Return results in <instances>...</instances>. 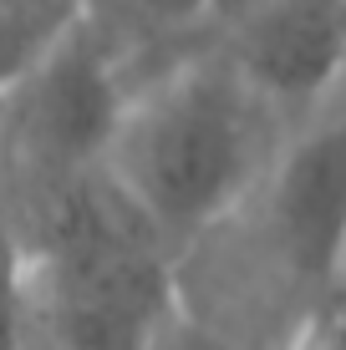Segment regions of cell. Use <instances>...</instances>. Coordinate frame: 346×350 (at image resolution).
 Wrapping results in <instances>:
<instances>
[{
  "instance_id": "ba28073f",
  "label": "cell",
  "mask_w": 346,
  "mask_h": 350,
  "mask_svg": "<svg viewBox=\"0 0 346 350\" xmlns=\"http://www.w3.org/2000/svg\"><path fill=\"white\" fill-rule=\"evenodd\" d=\"M153 350H249V345H245L219 315H204V310H194L184 295H178L173 310H169L163 325H158Z\"/></svg>"
},
{
  "instance_id": "7a4b0ae2",
  "label": "cell",
  "mask_w": 346,
  "mask_h": 350,
  "mask_svg": "<svg viewBox=\"0 0 346 350\" xmlns=\"http://www.w3.org/2000/svg\"><path fill=\"white\" fill-rule=\"evenodd\" d=\"M127 96L123 51L87 10L26 77L0 92V208H21L46 188L102 167Z\"/></svg>"
},
{
  "instance_id": "6da1fadb",
  "label": "cell",
  "mask_w": 346,
  "mask_h": 350,
  "mask_svg": "<svg viewBox=\"0 0 346 350\" xmlns=\"http://www.w3.org/2000/svg\"><path fill=\"white\" fill-rule=\"evenodd\" d=\"M270 117L230 56L204 46L127 96L102 167L173 254L199 249L260 183Z\"/></svg>"
},
{
  "instance_id": "9c48e42d",
  "label": "cell",
  "mask_w": 346,
  "mask_h": 350,
  "mask_svg": "<svg viewBox=\"0 0 346 350\" xmlns=\"http://www.w3.org/2000/svg\"><path fill=\"white\" fill-rule=\"evenodd\" d=\"M285 350H346V284L326 289L301 310Z\"/></svg>"
},
{
  "instance_id": "30bf717a",
  "label": "cell",
  "mask_w": 346,
  "mask_h": 350,
  "mask_svg": "<svg viewBox=\"0 0 346 350\" xmlns=\"http://www.w3.org/2000/svg\"><path fill=\"white\" fill-rule=\"evenodd\" d=\"M249 5H260V0H214V10H209V36H214V31H224L234 16H245Z\"/></svg>"
},
{
  "instance_id": "3957f363",
  "label": "cell",
  "mask_w": 346,
  "mask_h": 350,
  "mask_svg": "<svg viewBox=\"0 0 346 350\" xmlns=\"http://www.w3.org/2000/svg\"><path fill=\"white\" fill-rule=\"evenodd\" d=\"M265 254L301 310L346 284V107L306 127L265 183Z\"/></svg>"
},
{
  "instance_id": "5b68a950",
  "label": "cell",
  "mask_w": 346,
  "mask_h": 350,
  "mask_svg": "<svg viewBox=\"0 0 346 350\" xmlns=\"http://www.w3.org/2000/svg\"><path fill=\"white\" fill-rule=\"evenodd\" d=\"M87 10L123 51V71L133 87L153 46H184L188 36H209L214 0H87Z\"/></svg>"
},
{
  "instance_id": "8992f818",
  "label": "cell",
  "mask_w": 346,
  "mask_h": 350,
  "mask_svg": "<svg viewBox=\"0 0 346 350\" xmlns=\"http://www.w3.org/2000/svg\"><path fill=\"white\" fill-rule=\"evenodd\" d=\"M87 16V0H0V92Z\"/></svg>"
},
{
  "instance_id": "52a82bcc",
  "label": "cell",
  "mask_w": 346,
  "mask_h": 350,
  "mask_svg": "<svg viewBox=\"0 0 346 350\" xmlns=\"http://www.w3.org/2000/svg\"><path fill=\"white\" fill-rule=\"evenodd\" d=\"M31 320V249L16 234V224L0 213V350L26 345Z\"/></svg>"
},
{
  "instance_id": "277c9868",
  "label": "cell",
  "mask_w": 346,
  "mask_h": 350,
  "mask_svg": "<svg viewBox=\"0 0 346 350\" xmlns=\"http://www.w3.org/2000/svg\"><path fill=\"white\" fill-rule=\"evenodd\" d=\"M214 36L275 112H311L346 77V0H260Z\"/></svg>"
}]
</instances>
